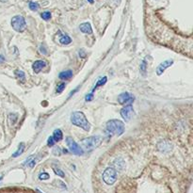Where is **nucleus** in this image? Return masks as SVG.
Segmentation results:
<instances>
[{
  "instance_id": "1",
  "label": "nucleus",
  "mask_w": 193,
  "mask_h": 193,
  "mask_svg": "<svg viewBox=\"0 0 193 193\" xmlns=\"http://www.w3.org/2000/svg\"><path fill=\"white\" fill-rule=\"evenodd\" d=\"M71 122H72L73 125L82 128V129H84L85 131H90V129H91L90 122H88L85 114L81 111L73 112L72 115H71Z\"/></svg>"
},
{
  "instance_id": "2",
  "label": "nucleus",
  "mask_w": 193,
  "mask_h": 193,
  "mask_svg": "<svg viewBox=\"0 0 193 193\" xmlns=\"http://www.w3.org/2000/svg\"><path fill=\"white\" fill-rule=\"evenodd\" d=\"M107 130L110 134L121 136L125 132V123L120 120H110L107 122Z\"/></svg>"
},
{
  "instance_id": "3",
  "label": "nucleus",
  "mask_w": 193,
  "mask_h": 193,
  "mask_svg": "<svg viewBox=\"0 0 193 193\" xmlns=\"http://www.w3.org/2000/svg\"><path fill=\"white\" fill-rule=\"evenodd\" d=\"M102 143V138L100 136H93L87 138H84L82 140V145L84 149L87 151H92L98 146H100Z\"/></svg>"
},
{
  "instance_id": "4",
  "label": "nucleus",
  "mask_w": 193,
  "mask_h": 193,
  "mask_svg": "<svg viewBox=\"0 0 193 193\" xmlns=\"http://www.w3.org/2000/svg\"><path fill=\"white\" fill-rule=\"evenodd\" d=\"M12 27L17 32H23L27 27V22L22 15H16L12 19Z\"/></svg>"
},
{
  "instance_id": "5",
  "label": "nucleus",
  "mask_w": 193,
  "mask_h": 193,
  "mask_svg": "<svg viewBox=\"0 0 193 193\" xmlns=\"http://www.w3.org/2000/svg\"><path fill=\"white\" fill-rule=\"evenodd\" d=\"M103 180L107 185H113L117 180V171L114 168H107L103 172Z\"/></svg>"
},
{
  "instance_id": "6",
  "label": "nucleus",
  "mask_w": 193,
  "mask_h": 193,
  "mask_svg": "<svg viewBox=\"0 0 193 193\" xmlns=\"http://www.w3.org/2000/svg\"><path fill=\"white\" fill-rule=\"evenodd\" d=\"M66 144H67L69 150H70L72 154L76 155V156H82L84 154L83 149L73 140V138H71V137L66 138Z\"/></svg>"
},
{
  "instance_id": "7",
  "label": "nucleus",
  "mask_w": 193,
  "mask_h": 193,
  "mask_svg": "<svg viewBox=\"0 0 193 193\" xmlns=\"http://www.w3.org/2000/svg\"><path fill=\"white\" fill-rule=\"evenodd\" d=\"M134 101V97H133L129 92H122L118 96V102L121 105H131Z\"/></svg>"
},
{
  "instance_id": "8",
  "label": "nucleus",
  "mask_w": 193,
  "mask_h": 193,
  "mask_svg": "<svg viewBox=\"0 0 193 193\" xmlns=\"http://www.w3.org/2000/svg\"><path fill=\"white\" fill-rule=\"evenodd\" d=\"M133 112H134V108H133L132 105H127L121 110V116L125 122L130 121V119L133 115Z\"/></svg>"
},
{
  "instance_id": "9",
  "label": "nucleus",
  "mask_w": 193,
  "mask_h": 193,
  "mask_svg": "<svg viewBox=\"0 0 193 193\" xmlns=\"http://www.w3.org/2000/svg\"><path fill=\"white\" fill-rule=\"evenodd\" d=\"M172 64H174V60L172 59H168V60H165L161 62L159 65L156 68V73L157 76H161L163 73H164L168 68H170Z\"/></svg>"
},
{
  "instance_id": "10",
  "label": "nucleus",
  "mask_w": 193,
  "mask_h": 193,
  "mask_svg": "<svg viewBox=\"0 0 193 193\" xmlns=\"http://www.w3.org/2000/svg\"><path fill=\"white\" fill-rule=\"evenodd\" d=\"M45 66H46V62L44 60H36L35 62L33 63L32 69L36 73H39Z\"/></svg>"
},
{
  "instance_id": "11",
  "label": "nucleus",
  "mask_w": 193,
  "mask_h": 193,
  "mask_svg": "<svg viewBox=\"0 0 193 193\" xmlns=\"http://www.w3.org/2000/svg\"><path fill=\"white\" fill-rule=\"evenodd\" d=\"M80 28V31L85 33V34H91L92 33V28L90 23H83L79 26Z\"/></svg>"
},
{
  "instance_id": "12",
  "label": "nucleus",
  "mask_w": 193,
  "mask_h": 193,
  "mask_svg": "<svg viewBox=\"0 0 193 193\" xmlns=\"http://www.w3.org/2000/svg\"><path fill=\"white\" fill-rule=\"evenodd\" d=\"M113 164H114V166L116 167V169L118 171H122L125 168V163L122 158H116Z\"/></svg>"
},
{
  "instance_id": "13",
  "label": "nucleus",
  "mask_w": 193,
  "mask_h": 193,
  "mask_svg": "<svg viewBox=\"0 0 193 193\" xmlns=\"http://www.w3.org/2000/svg\"><path fill=\"white\" fill-rule=\"evenodd\" d=\"M52 137L54 138V140H55V142H58L63 138V133L60 129H56L54 131Z\"/></svg>"
},
{
  "instance_id": "14",
  "label": "nucleus",
  "mask_w": 193,
  "mask_h": 193,
  "mask_svg": "<svg viewBox=\"0 0 193 193\" xmlns=\"http://www.w3.org/2000/svg\"><path fill=\"white\" fill-rule=\"evenodd\" d=\"M73 76V72L71 70L68 71H63L58 75V77L62 79V80H67V79H70Z\"/></svg>"
},
{
  "instance_id": "15",
  "label": "nucleus",
  "mask_w": 193,
  "mask_h": 193,
  "mask_svg": "<svg viewBox=\"0 0 193 193\" xmlns=\"http://www.w3.org/2000/svg\"><path fill=\"white\" fill-rule=\"evenodd\" d=\"M24 148H26V145H24V143H20L19 144V148H18V150L14 153V154H12V157H17L19 156L20 155H22L24 151Z\"/></svg>"
},
{
  "instance_id": "16",
  "label": "nucleus",
  "mask_w": 193,
  "mask_h": 193,
  "mask_svg": "<svg viewBox=\"0 0 193 193\" xmlns=\"http://www.w3.org/2000/svg\"><path fill=\"white\" fill-rule=\"evenodd\" d=\"M107 76H104V77H102V78L99 79V80L97 81V83H96V85L94 86V88H93L92 92L94 91L98 87H102L103 85H105V84L107 83Z\"/></svg>"
},
{
  "instance_id": "17",
  "label": "nucleus",
  "mask_w": 193,
  "mask_h": 193,
  "mask_svg": "<svg viewBox=\"0 0 193 193\" xmlns=\"http://www.w3.org/2000/svg\"><path fill=\"white\" fill-rule=\"evenodd\" d=\"M15 76H17V78L19 79L21 82H24L26 81V75L23 71H20V70H16L15 71Z\"/></svg>"
},
{
  "instance_id": "18",
  "label": "nucleus",
  "mask_w": 193,
  "mask_h": 193,
  "mask_svg": "<svg viewBox=\"0 0 193 193\" xmlns=\"http://www.w3.org/2000/svg\"><path fill=\"white\" fill-rule=\"evenodd\" d=\"M71 42H72L71 38L67 35H63L60 39H59V42H60L61 44H64V45H67V44L71 43Z\"/></svg>"
},
{
  "instance_id": "19",
  "label": "nucleus",
  "mask_w": 193,
  "mask_h": 193,
  "mask_svg": "<svg viewBox=\"0 0 193 193\" xmlns=\"http://www.w3.org/2000/svg\"><path fill=\"white\" fill-rule=\"evenodd\" d=\"M17 115L14 114V113H11V114L9 115V125H14V123L16 122L17 121Z\"/></svg>"
},
{
  "instance_id": "20",
  "label": "nucleus",
  "mask_w": 193,
  "mask_h": 193,
  "mask_svg": "<svg viewBox=\"0 0 193 193\" xmlns=\"http://www.w3.org/2000/svg\"><path fill=\"white\" fill-rule=\"evenodd\" d=\"M28 7H29V9H31V11H33V12H36V11H38V9H39V8H40V5H39L37 2H29V4H28Z\"/></svg>"
},
{
  "instance_id": "21",
  "label": "nucleus",
  "mask_w": 193,
  "mask_h": 193,
  "mask_svg": "<svg viewBox=\"0 0 193 193\" xmlns=\"http://www.w3.org/2000/svg\"><path fill=\"white\" fill-rule=\"evenodd\" d=\"M41 17L45 20V21H48L51 18V12H43L42 13H41Z\"/></svg>"
},
{
  "instance_id": "22",
  "label": "nucleus",
  "mask_w": 193,
  "mask_h": 193,
  "mask_svg": "<svg viewBox=\"0 0 193 193\" xmlns=\"http://www.w3.org/2000/svg\"><path fill=\"white\" fill-rule=\"evenodd\" d=\"M49 177H50V175H49L47 172H42V174H39L40 180H47V179H49Z\"/></svg>"
},
{
  "instance_id": "23",
  "label": "nucleus",
  "mask_w": 193,
  "mask_h": 193,
  "mask_svg": "<svg viewBox=\"0 0 193 193\" xmlns=\"http://www.w3.org/2000/svg\"><path fill=\"white\" fill-rule=\"evenodd\" d=\"M146 60H142L141 64H140V72L142 73L143 76H145L146 73Z\"/></svg>"
},
{
  "instance_id": "24",
  "label": "nucleus",
  "mask_w": 193,
  "mask_h": 193,
  "mask_svg": "<svg viewBox=\"0 0 193 193\" xmlns=\"http://www.w3.org/2000/svg\"><path fill=\"white\" fill-rule=\"evenodd\" d=\"M66 85H65V83H60L59 85L57 87V92L58 93H61L63 91V90L65 89Z\"/></svg>"
},
{
  "instance_id": "25",
  "label": "nucleus",
  "mask_w": 193,
  "mask_h": 193,
  "mask_svg": "<svg viewBox=\"0 0 193 193\" xmlns=\"http://www.w3.org/2000/svg\"><path fill=\"white\" fill-rule=\"evenodd\" d=\"M54 171H55V174L58 176H60V177H64L65 176V174H64V172L60 170V169H58V168H54Z\"/></svg>"
},
{
  "instance_id": "26",
  "label": "nucleus",
  "mask_w": 193,
  "mask_h": 193,
  "mask_svg": "<svg viewBox=\"0 0 193 193\" xmlns=\"http://www.w3.org/2000/svg\"><path fill=\"white\" fill-rule=\"evenodd\" d=\"M55 140H54V138H53V137H49L48 138V140H47V145L49 146V147H52V146H54V144H55Z\"/></svg>"
},
{
  "instance_id": "27",
  "label": "nucleus",
  "mask_w": 193,
  "mask_h": 193,
  "mask_svg": "<svg viewBox=\"0 0 193 193\" xmlns=\"http://www.w3.org/2000/svg\"><path fill=\"white\" fill-rule=\"evenodd\" d=\"M40 51H41V53L43 54V55H46V54H47V49H46V47H45L44 44H42V45L40 46Z\"/></svg>"
},
{
  "instance_id": "28",
  "label": "nucleus",
  "mask_w": 193,
  "mask_h": 193,
  "mask_svg": "<svg viewBox=\"0 0 193 193\" xmlns=\"http://www.w3.org/2000/svg\"><path fill=\"white\" fill-rule=\"evenodd\" d=\"M53 154H54V155H56V156H60V154H61V152H60V148L56 147L55 149L53 150Z\"/></svg>"
},
{
  "instance_id": "29",
  "label": "nucleus",
  "mask_w": 193,
  "mask_h": 193,
  "mask_svg": "<svg viewBox=\"0 0 193 193\" xmlns=\"http://www.w3.org/2000/svg\"><path fill=\"white\" fill-rule=\"evenodd\" d=\"M93 99V95H92V93H90V94H87L86 95V97H85V100L87 101V102H90V101H91Z\"/></svg>"
},
{
  "instance_id": "30",
  "label": "nucleus",
  "mask_w": 193,
  "mask_h": 193,
  "mask_svg": "<svg viewBox=\"0 0 193 193\" xmlns=\"http://www.w3.org/2000/svg\"><path fill=\"white\" fill-rule=\"evenodd\" d=\"M79 56H80V58H85L86 53H85V51H84V49H81V50H79Z\"/></svg>"
},
{
  "instance_id": "31",
  "label": "nucleus",
  "mask_w": 193,
  "mask_h": 193,
  "mask_svg": "<svg viewBox=\"0 0 193 193\" xmlns=\"http://www.w3.org/2000/svg\"><path fill=\"white\" fill-rule=\"evenodd\" d=\"M4 61H5V58L2 55H0V63H3Z\"/></svg>"
},
{
  "instance_id": "32",
  "label": "nucleus",
  "mask_w": 193,
  "mask_h": 193,
  "mask_svg": "<svg viewBox=\"0 0 193 193\" xmlns=\"http://www.w3.org/2000/svg\"><path fill=\"white\" fill-rule=\"evenodd\" d=\"M87 1H88V2H90L91 4H93V3H94V0H87Z\"/></svg>"
},
{
  "instance_id": "33",
  "label": "nucleus",
  "mask_w": 193,
  "mask_h": 193,
  "mask_svg": "<svg viewBox=\"0 0 193 193\" xmlns=\"http://www.w3.org/2000/svg\"><path fill=\"white\" fill-rule=\"evenodd\" d=\"M1 180H2V176H0V182H1Z\"/></svg>"
}]
</instances>
